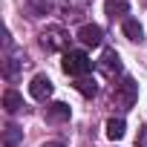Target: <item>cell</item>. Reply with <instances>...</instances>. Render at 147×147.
<instances>
[{"label":"cell","instance_id":"6da1fadb","mask_svg":"<svg viewBox=\"0 0 147 147\" xmlns=\"http://www.w3.org/2000/svg\"><path fill=\"white\" fill-rule=\"evenodd\" d=\"M61 66H63L66 75H72V78H87L90 72H92V61H90V55H87V52H81V49L66 52Z\"/></svg>","mask_w":147,"mask_h":147},{"label":"cell","instance_id":"7a4b0ae2","mask_svg":"<svg viewBox=\"0 0 147 147\" xmlns=\"http://www.w3.org/2000/svg\"><path fill=\"white\" fill-rule=\"evenodd\" d=\"M136 98H138V84L133 78H124V81H118L113 87V104L118 110H133Z\"/></svg>","mask_w":147,"mask_h":147},{"label":"cell","instance_id":"3957f363","mask_svg":"<svg viewBox=\"0 0 147 147\" xmlns=\"http://www.w3.org/2000/svg\"><path fill=\"white\" fill-rule=\"evenodd\" d=\"M40 46L46 52H63L69 46V32L63 26H46L40 32Z\"/></svg>","mask_w":147,"mask_h":147},{"label":"cell","instance_id":"277c9868","mask_svg":"<svg viewBox=\"0 0 147 147\" xmlns=\"http://www.w3.org/2000/svg\"><path fill=\"white\" fill-rule=\"evenodd\" d=\"M98 69H101L104 78L115 81V78L121 75V58H118V52H115V49H104V55H101V61H98Z\"/></svg>","mask_w":147,"mask_h":147},{"label":"cell","instance_id":"5b68a950","mask_svg":"<svg viewBox=\"0 0 147 147\" xmlns=\"http://www.w3.org/2000/svg\"><path fill=\"white\" fill-rule=\"evenodd\" d=\"M78 40H81L84 46H101V40H104V29L95 26V23H84V26L78 29Z\"/></svg>","mask_w":147,"mask_h":147},{"label":"cell","instance_id":"8992f818","mask_svg":"<svg viewBox=\"0 0 147 147\" xmlns=\"http://www.w3.org/2000/svg\"><path fill=\"white\" fill-rule=\"evenodd\" d=\"M52 81L46 78V75H35L32 78V84H29V92H32V98H38V101H46L49 95H52Z\"/></svg>","mask_w":147,"mask_h":147},{"label":"cell","instance_id":"52a82bcc","mask_svg":"<svg viewBox=\"0 0 147 147\" xmlns=\"http://www.w3.org/2000/svg\"><path fill=\"white\" fill-rule=\"evenodd\" d=\"M69 115H72V110H69V104H63V101H52V104L46 107V118L55 121V124L69 121Z\"/></svg>","mask_w":147,"mask_h":147},{"label":"cell","instance_id":"ba28073f","mask_svg":"<svg viewBox=\"0 0 147 147\" xmlns=\"http://www.w3.org/2000/svg\"><path fill=\"white\" fill-rule=\"evenodd\" d=\"M104 12H107L110 20L124 18V15L130 12V0H107V3H104Z\"/></svg>","mask_w":147,"mask_h":147},{"label":"cell","instance_id":"9c48e42d","mask_svg":"<svg viewBox=\"0 0 147 147\" xmlns=\"http://www.w3.org/2000/svg\"><path fill=\"white\" fill-rule=\"evenodd\" d=\"M3 110L6 113H20L23 110V95L18 90H6L3 92Z\"/></svg>","mask_w":147,"mask_h":147},{"label":"cell","instance_id":"30bf717a","mask_svg":"<svg viewBox=\"0 0 147 147\" xmlns=\"http://www.w3.org/2000/svg\"><path fill=\"white\" fill-rule=\"evenodd\" d=\"M23 141V130L18 124H6L3 127V147H18Z\"/></svg>","mask_w":147,"mask_h":147},{"label":"cell","instance_id":"8fae6325","mask_svg":"<svg viewBox=\"0 0 147 147\" xmlns=\"http://www.w3.org/2000/svg\"><path fill=\"white\" fill-rule=\"evenodd\" d=\"M23 63H26V61H20V58H12V55H9V58L3 61V78H6V81H15Z\"/></svg>","mask_w":147,"mask_h":147},{"label":"cell","instance_id":"7c38bea8","mask_svg":"<svg viewBox=\"0 0 147 147\" xmlns=\"http://www.w3.org/2000/svg\"><path fill=\"white\" fill-rule=\"evenodd\" d=\"M72 87H75V90H78L84 98H95V92H98V84H95V78H78Z\"/></svg>","mask_w":147,"mask_h":147},{"label":"cell","instance_id":"4fadbf2b","mask_svg":"<svg viewBox=\"0 0 147 147\" xmlns=\"http://www.w3.org/2000/svg\"><path fill=\"white\" fill-rule=\"evenodd\" d=\"M121 29H124V35H127L130 40H138V43H141V38H144V29H141V23H138L136 18H127Z\"/></svg>","mask_w":147,"mask_h":147},{"label":"cell","instance_id":"5bb4252c","mask_svg":"<svg viewBox=\"0 0 147 147\" xmlns=\"http://www.w3.org/2000/svg\"><path fill=\"white\" fill-rule=\"evenodd\" d=\"M124 130H127V124H124V118H110V121H107V138H113V141H118V138L124 136Z\"/></svg>","mask_w":147,"mask_h":147},{"label":"cell","instance_id":"9a60e30c","mask_svg":"<svg viewBox=\"0 0 147 147\" xmlns=\"http://www.w3.org/2000/svg\"><path fill=\"white\" fill-rule=\"evenodd\" d=\"M136 147H147V121H144V127H141L138 136H136Z\"/></svg>","mask_w":147,"mask_h":147},{"label":"cell","instance_id":"2e32d148","mask_svg":"<svg viewBox=\"0 0 147 147\" xmlns=\"http://www.w3.org/2000/svg\"><path fill=\"white\" fill-rule=\"evenodd\" d=\"M43 147H63V141H46Z\"/></svg>","mask_w":147,"mask_h":147},{"label":"cell","instance_id":"e0dca14e","mask_svg":"<svg viewBox=\"0 0 147 147\" xmlns=\"http://www.w3.org/2000/svg\"><path fill=\"white\" fill-rule=\"evenodd\" d=\"M81 3H87V0H81Z\"/></svg>","mask_w":147,"mask_h":147}]
</instances>
